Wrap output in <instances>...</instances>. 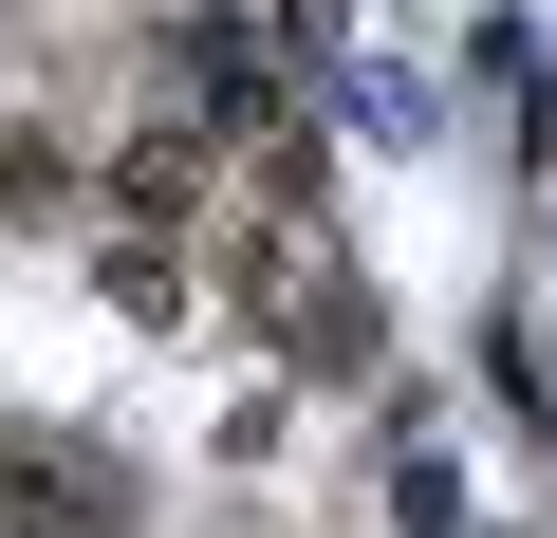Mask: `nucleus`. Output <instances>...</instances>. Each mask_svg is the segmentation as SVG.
<instances>
[{"mask_svg": "<svg viewBox=\"0 0 557 538\" xmlns=\"http://www.w3.org/2000/svg\"><path fill=\"white\" fill-rule=\"evenodd\" d=\"M223 298L298 353V372H372V298L335 279V223H317V204H260V223L223 241Z\"/></svg>", "mask_w": 557, "mask_h": 538, "instance_id": "1", "label": "nucleus"}, {"mask_svg": "<svg viewBox=\"0 0 557 538\" xmlns=\"http://www.w3.org/2000/svg\"><path fill=\"white\" fill-rule=\"evenodd\" d=\"M112 204H131V223H205V130H149V149L112 167Z\"/></svg>", "mask_w": 557, "mask_h": 538, "instance_id": "2", "label": "nucleus"}, {"mask_svg": "<svg viewBox=\"0 0 557 538\" xmlns=\"http://www.w3.org/2000/svg\"><path fill=\"white\" fill-rule=\"evenodd\" d=\"M57 186H75V167H57L38 130H0V223H57Z\"/></svg>", "mask_w": 557, "mask_h": 538, "instance_id": "3", "label": "nucleus"}]
</instances>
